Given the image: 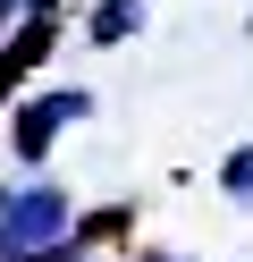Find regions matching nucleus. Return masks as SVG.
<instances>
[{
	"label": "nucleus",
	"instance_id": "nucleus-1",
	"mask_svg": "<svg viewBox=\"0 0 253 262\" xmlns=\"http://www.w3.org/2000/svg\"><path fill=\"white\" fill-rule=\"evenodd\" d=\"M67 220H76V194L51 169L9 178V186H0V262H26V254H42V245H59Z\"/></svg>",
	"mask_w": 253,
	"mask_h": 262
},
{
	"label": "nucleus",
	"instance_id": "nucleus-2",
	"mask_svg": "<svg viewBox=\"0 0 253 262\" xmlns=\"http://www.w3.org/2000/svg\"><path fill=\"white\" fill-rule=\"evenodd\" d=\"M76 119H93V93H84V85H51V93H26V102L9 110V161H17V178L51 169V144H59Z\"/></svg>",
	"mask_w": 253,
	"mask_h": 262
},
{
	"label": "nucleus",
	"instance_id": "nucleus-3",
	"mask_svg": "<svg viewBox=\"0 0 253 262\" xmlns=\"http://www.w3.org/2000/svg\"><path fill=\"white\" fill-rule=\"evenodd\" d=\"M51 51H59V17H17L9 34H0V102H17V85H26Z\"/></svg>",
	"mask_w": 253,
	"mask_h": 262
},
{
	"label": "nucleus",
	"instance_id": "nucleus-4",
	"mask_svg": "<svg viewBox=\"0 0 253 262\" xmlns=\"http://www.w3.org/2000/svg\"><path fill=\"white\" fill-rule=\"evenodd\" d=\"M127 237H135V203H101V211H76V220H67V245H76V254H101V262Z\"/></svg>",
	"mask_w": 253,
	"mask_h": 262
},
{
	"label": "nucleus",
	"instance_id": "nucleus-5",
	"mask_svg": "<svg viewBox=\"0 0 253 262\" xmlns=\"http://www.w3.org/2000/svg\"><path fill=\"white\" fill-rule=\"evenodd\" d=\"M144 0H93V9H84V42H93V51H118V42H135L144 34Z\"/></svg>",
	"mask_w": 253,
	"mask_h": 262
},
{
	"label": "nucleus",
	"instance_id": "nucleus-6",
	"mask_svg": "<svg viewBox=\"0 0 253 262\" xmlns=\"http://www.w3.org/2000/svg\"><path fill=\"white\" fill-rule=\"evenodd\" d=\"M219 194H228V203H253V144L219 152Z\"/></svg>",
	"mask_w": 253,
	"mask_h": 262
},
{
	"label": "nucleus",
	"instance_id": "nucleus-7",
	"mask_svg": "<svg viewBox=\"0 0 253 262\" xmlns=\"http://www.w3.org/2000/svg\"><path fill=\"white\" fill-rule=\"evenodd\" d=\"M26 262H84V254H76V245L59 237V245H42V254H26Z\"/></svg>",
	"mask_w": 253,
	"mask_h": 262
},
{
	"label": "nucleus",
	"instance_id": "nucleus-8",
	"mask_svg": "<svg viewBox=\"0 0 253 262\" xmlns=\"http://www.w3.org/2000/svg\"><path fill=\"white\" fill-rule=\"evenodd\" d=\"M17 17H26V0H0V34H9V26H17Z\"/></svg>",
	"mask_w": 253,
	"mask_h": 262
},
{
	"label": "nucleus",
	"instance_id": "nucleus-9",
	"mask_svg": "<svg viewBox=\"0 0 253 262\" xmlns=\"http://www.w3.org/2000/svg\"><path fill=\"white\" fill-rule=\"evenodd\" d=\"M135 262H177V254H169V245H144V254H135Z\"/></svg>",
	"mask_w": 253,
	"mask_h": 262
},
{
	"label": "nucleus",
	"instance_id": "nucleus-10",
	"mask_svg": "<svg viewBox=\"0 0 253 262\" xmlns=\"http://www.w3.org/2000/svg\"><path fill=\"white\" fill-rule=\"evenodd\" d=\"M84 262H101V254H84Z\"/></svg>",
	"mask_w": 253,
	"mask_h": 262
}]
</instances>
